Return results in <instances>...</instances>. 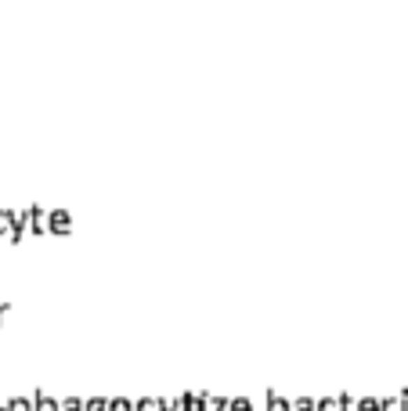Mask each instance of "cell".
<instances>
[{"label": "cell", "mask_w": 408, "mask_h": 411, "mask_svg": "<svg viewBox=\"0 0 408 411\" xmlns=\"http://www.w3.org/2000/svg\"><path fill=\"white\" fill-rule=\"evenodd\" d=\"M33 411H58V401H51L44 389H36L33 394Z\"/></svg>", "instance_id": "obj_1"}, {"label": "cell", "mask_w": 408, "mask_h": 411, "mask_svg": "<svg viewBox=\"0 0 408 411\" xmlns=\"http://www.w3.org/2000/svg\"><path fill=\"white\" fill-rule=\"evenodd\" d=\"M4 408H8V411H33V397H15V401H8Z\"/></svg>", "instance_id": "obj_2"}, {"label": "cell", "mask_w": 408, "mask_h": 411, "mask_svg": "<svg viewBox=\"0 0 408 411\" xmlns=\"http://www.w3.org/2000/svg\"><path fill=\"white\" fill-rule=\"evenodd\" d=\"M268 411H289V401H282L278 394H268Z\"/></svg>", "instance_id": "obj_3"}, {"label": "cell", "mask_w": 408, "mask_h": 411, "mask_svg": "<svg viewBox=\"0 0 408 411\" xmlns=\"http://www.w3.org/2000/svg\"><path fill=\"white\" fill-rule=\"evenodd\" d=\"M105 411H134V404L123 401V397H116V401H109V408H105Z\"/></svg>", "instance_id": "obj_4"}, {"label": "cell", "mask_w": 408, "mask_h": 411, "mask_svg": "<svg viewBox=\"0 0 408 411\" xmlns=\"http://www.w3.org/2000/svg\"><path fill=\"white\" fill-rule=\"evenodd\" d=\"M228 411H253V401L249 397H239V401H231Z\"/></svg>", "instance_id": "obj_5"}, {"label": "cell", "mask_w": 408, "mask_h": 411, "mask_svg": "<svg viewBox=\"0 0 408 411\" xmlns=\"http://www.w3.org/2000/svg\"><path fill=\"white\" fill-rule=\"evenodd\" d=\"M58 411H83V401L69 397V401H61V404H58Z\"/></svg>", "instance_id": "obj_6"}, {"label": "cell", "mask_w": 408, "mask_h": 411, "mask_svg": "<svg viewBox=\"0 0 408 411\" xmlns=\"http://www.w3.org/2000/svg\"><path fill=\"white\" fill-rule=\"evenodd\" d=\"M314 411H340V401H321L314 404Z\"/></svg>", "instance_id": "obj_7"}, {"label": "cell", "mask_w": 408, "mask_h": 411, "mask_svg": "<svg viewBox=\"0 0 408 411\" xmlns=\"http://www.w3.org/2000/svg\"><path fill=\"white\" fill-rule=\"evenodd\" d=\"M289 411H314V401H296L289 404Z\"/></svg>", "instance_id": "obj_8"}, {"label": "cell", "mask_w": 408, "mask_h": 411, "mask_svg": "<svg viewBox=\"0 0 408 411\" xmlns=\"http://www.w3.org/2000/svg\"><path fill=\"white\" fill-rule=\"evenodd\" d=\"M358 411H383V404H379V401H361Z\"/></svg>", "instance_id": "obj_9"}]
</instances>
